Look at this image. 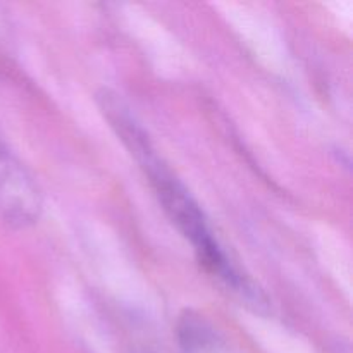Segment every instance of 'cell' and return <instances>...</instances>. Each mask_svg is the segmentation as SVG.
I'll list each match as a JSON object with an SVG mask.
<instances>
[{
	"label": "cell",
	"instance_id": "cell-1",
	"mask_svg": "<svg viewBox=\"0 0 353 353\" xmlns=\"http://www.w3.org/2000/svg\"><path fill=\"white\" fill-rule=\"evenodd\" d=\"M97 100L105 119L148 178L165 216L183 238L190 241L203 271L231 295L238 296L245 305L261 312L268 305L265 296L228 257L214 231L210 230L202 207L193 199L181 179L165 164L162 155H159L150 137L126 102L109 90H102Z\"/></svg>",
	"mask_w": 353,
	"mask_h": 353
},
{
	"label": "cell",
	"instance_id": "cell-2",
	"mask_svg": "<svg viewBox=\"0 0 353 353\" xmlns=\"http://www.w3.org/2000/svg\"><path fill=\"white\" fill-rule=\"evenodd\" d=\"M41 214V193L33 176L0 138V221L26 228Z\"/></svg>",
	"mask_w": 353,
	"mask_h": 353
}]
</instances>
